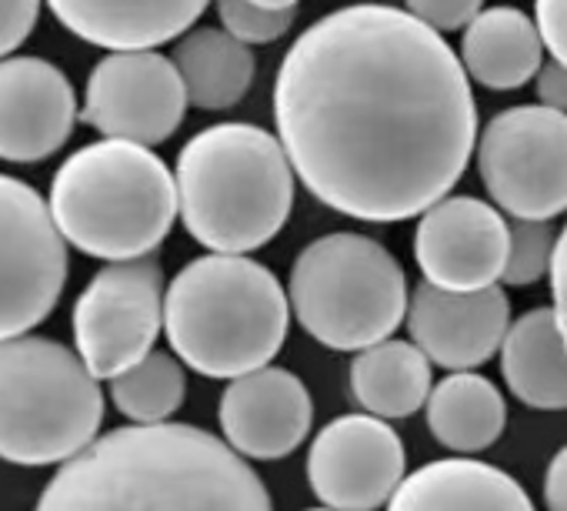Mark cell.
Returning a JSON list of instances; mask_svg holds the SVG:
<instances>
[{"instance_id": "18", "label": "cell", "mask_w": 567, "mask_h": 511, "mask_svg": "<svg viewBox=\"0 0 567 511\" xmlns=\"http://www.w3.org/2000/svg\"><path fill=\"white\" fill-rule=\"evenodd\" d=\"M388 511H534V504L507 471L474 458H444L408 474Z\"/></svg>"}, {"instance_id": "30", "label": "cell", "mask_w": 567, "mask_h": 511, "mask_svg": "<svg viewBox=\"0 0 567 511\" xmlns=\"http://www.w3.org/2000/svg\"><path fill=\"white\" fill-rule=\"evenodd\" d=\"M537 98L544 108H554L560 114H567V64L550 61L540 64L537 71Z\"/></svg>"}, {"instance_id": "21", "label": "cell", "mask_w": 567, "mask_h": 511, "mask_svg": "<svg viewBox=\"0 0 567 511\" xmlns=\"http://www.w3.org/2000/svg\"><path fill=\"white\" fill-rule=\"evenodd\" d=\"M431 358L411 341H378L351 361V395L378 418H411L431 398Z\"/></svg>"}, {"instance_id": "6", "label": "cell", "mask_w": 567, "mask_h": 511, "mask_svg": "<svg viewBox=\"0 0 567 511\" xmlns=\"http://www.w3.org/2000/svg\"><path fill=\"white\" fill-rule=\"evenodd\" d=\"M104 421V395L78 351L54 338H0V458L64 464Z\"/></svg>"}, {"instance_id": "13", "label": "cell", "mask_w": 567, "mask_h": 511, "mask_svg": "<svg viewBox=\"0 0 567 511\" xmlns=\"http://www.w3.org/2000/svg\"><path fill=\"white\" fill-rule=\"evenodd\" d=\"M511 224L481 197H441L421 214L414 258L424 282L447 292H477L504 278Z\"/></svg>"}, {"instance_id": "5", "label": "cell", "mask_w": 567, "mask_h": 511, "mask_svg": "<svg viewBox=\"0 0 567 511\" xmlns=\"http://www.w3.org/2000/svg\"><path fill=\"white\" fill-rule=\"evenodd\" d=\"M48 201L64 241L104 262L154 254L181 214L177 177L164 157L121 137L74 151L54 174Z\"/></svg>"}, {"instance_id": "4", "label": "cell", "mask_w": 567, "mask_h": 511, "mask_svg": "<svg viewBox=\"0 0 567 511\" xmlns=\"http://www.w3.org/2000/svg\"><path fill=\"white\" fill-rule=\"evenodd\" d=\"M291 325L277 275L247 254H204L167 285L164 335L204 378H240L270 365Z\"/></svg>"}, {"instance_id": "10", "label": "cell", "mask_w": 567, "mask_h": 511, "mask_svg": "<svg viewBox=\"0 0 567 511\" xmlns=\"http://www.w3.org/2000/svg\"><path fill=\"white\" fill-rule=\"evenodd\" d=\"M164 272L154 254L111 262L74 305V351L97 381H111L154 351L164 331Z\"/></svg>"}, {"instance_id": "15", "label": "cell", "mask_w": 567, "mask_h": 511, "mask_svg": "<svg viewBox=\"0 0 567 511\" xmlns=\"http://www.w3.org/2000/svg\"><path fill=\"white\" fill-rule=\"evenodd\" d=\"M408 328L414 345L434 365L447 371H471L501 351L511 328V305L497 285L447 292L424 282L411 295Z\"/></svg>"}, {"instance_id": "29", "label": "cell", "mask_w": 567, "mask_h": 511, "mask_svg": "<svg viewBox=\"0 0 567 511\" xmlns=\"http://www.w3.org/2000/svg\"><path fill=\"white\" fill-rule=\"evenodd\" d=\"M537 31L554 61L567 64V0H537Z\"/></svg>"}, {"instance_id": "35", "label": "cell", "mask_w": 567, "mask_h": 511, "mask_svg": "<svg viewBox=\"0 0 567 511\" xmlns=\"http://www.w3.org/2000/svg\"><path fill=\"white\" fill-rule=\"evenodd\" d=\"M311 511H338V508H328V504H324V508H311Z\"/></svg>"}, {"instance_id": "23", "label": "cell", "mask_w": 567, "mask_h": 511, "mask_svg": "<svg viewBox=\"0 0 567 511\" xmlns=\"http://www.w3.org/2000/svg\"><path fill=\"white\" fill-rule=\"evenodd\" d=\"M424 411L431 435L457 454L491 448L507 421L501 391L474 371H454L444 381H437L431 388Z\"/></svg>"}, {"instance_id": "7", "label": "cell", "mask_w": 567, "mask_h": 511, "mask_svg": "<svg viewBox=\"0 0 567 511\" xmlns=\"http://www.w3.org/2000/svg\"><path fill=\"white\" fill-rule=\"evenodd\" d=\"M408 295L404 268L368 234H324L291 265V311L315 341L334 351L388 341L408 318Z\"/></svg>"}, {"instance_id": "14", "label": "cell", "mask_w": 567, "mask_h": 511, "mask_svg": "<svg viewBox=\"0 0 567 511\" xmlns=\"http://www.w3.org/2000/svg\"><path fill=\"white\" fill-rule=\"evenodd\" d=\"M68 74L44 58L0 61V161L38 164L58 154L78 124Z\"/></svg>"}, {"instance_id": "16", "label": "cell", "mask_w": 567, "mask_h": 511, "mask_svg": "<svg viewBox=\"0 0 567 511\" xmlns=\"http://www.w3.org/2000/svg\"><path fill=\"white\" fill-rule=\"evenodd\" d=\"M217 415L230 448L254 461H277L288 458L308 438L315 405L298 375L264 365L230 378Z\"/></svg>"}, {"instance_id": "33", "label": "cell", "mask_w": 567, "mask_h": 511, "mask_svg": "<svg viewBox=\"0 0 567 511\" xmlns=\"http://www.w3.org/2000/svg\"><path fill=\"white\" fill-rule=\"evenodd\" d=\"M260 8H270V11H295L301 0H254Z\"/></svg>"}, {"instance_id": "22", "label": "cell", "mask_w": 567, "mask_h": 511, "mask_svg": "<svg viewBox=\"0 0 567 511\" xmlns=\"http://www.w3.org/2000/svg\"><path fill=\"white\" fill-rule=\"evenodd\" d=\"M174 64L184 78L187 101L200 111H227L240 104L257 71L250 44L217 28L187 31L174 48Z\"/></svg>"}, {"instance_id": "31", "label": "cell", "mask_w": 567, "mask_h": 511, "mask_svg": "<svg viewBox=\"0 0 567 511\" xmlns=\"http://www.w3.org/2000/svg\"><path fill=\"white\" fill-rule=\"evenodd\" d=\"M544 504H547V511H567V444L547 464V474H544Z\"/></svg>"}, {"instance_id": "12", "label": "cell", "mask_w": 567, "mask_h": 511, "mask_svg": "<svg viewBox=\"0 0 567 511\" xmlns=\"http://www.w3.org/2000/svg\"><path fill=\"white\" fill-rule=\"evenodd\" d=\"M401 435L378 415L334 418L311 444L308 481L321 504L338 511H378L404 481Z\"/></svg>"}, {"instance_id": "27", "label": "cell", "mask_w": 567, "mask_h": 511, "mask_svg": "<svg viewBox=\"0 0 567 511\" xmlns=\"http://www.w3.org/2000/svg\"><path fill=\"white\" fill-rule=\"evenodd\" d=\"M484 8V0H408V11L441 34L467 28Z\"/></svg>"}, {"instance_id": "19", "label": "cell", "mask_w": 567, "mask_h": 511, "mask_svg": "<svg viewBox=\"0 0 567 511\" xmlns=\"http://www.w3.org/2000/svg\"><path fill=\"white\" fill-rule=\"evenodd\" d=\"M501 375L517 401L540 411L567 408V345L554 308H534L507 328Z\"/></svg>"}, {"instance_id": "11", "label": "cell", "mask_w": 567, "mask_h": 511, "mask_svg": "<svg viewBox=\"0 0 567 511\" xmlns=\"http://www.w3.org/2000/svg\"><path fill=\"white\" fill-rule=\"evenodd\" d=\"M187 88L174 58L151 51H111L87 78L81 117L104 137L134 144L167 141L187 111Z\"/></svg>"}, {"instance_id": "3", "label": "cell", "mask_w": 567, "mask_h": 511, "mask_svg": "<svg viewBox=\"0 0 567 511\" xmlns=\"http://www.w3.org/2000/svg\"><path fill=\"white\" fill-rule=\"evenodd\" d=\"M174 177L181 221L207 251H257L291 217L295 164L280 137L257 124L204 127L181 147Z\"/></svg>"}, {"instance_id": "32", "label": "cell", "mask_w": 567, "mask_h": 511, "mask_svg": "<svg viewBox=\"0 0 567 511\" xmlns=\"http://www.w3.org/2000/svg\"><path fill=\"white\" fill-rule=\"evenodd\" d=\"M550 295H554V311L557 318H567V224L557 237L554 262H550Z\"/></svg>"}, {"instance_id": "34", "label": "cell", "mask_w": 567, "mask_h": 511, "mask_svg": "<svg viewBox=\"0 0 567 511\" xmlns=\"http://www.w3.org/2000/svg\"><path fill=\"white\" fill-rule=\"evenodd\" d=\"M560 331H564V345H567V318H560Z\"/></svg>"}, {"instance_id": "20", "label": "cell", "mask_w": 567, "mask_h": 511, "mask_svg": "<svg viewBox=\"0 0 567 511\" xmlns=\"http://www.w3.org/2000/svg\"><path fill=\"white\" fill-rule=\"evenodd\" d=\"M544 54V38L537 21L517 8L481 11L461 41V61L467 78L487 91H517L537 78Z\"/></svg>"}, {"instance_id": "28", "label": "cell", "mask_w": 567, "mask_h": 511, "mask_svg": "<svg viewBox=\"0 0 567 511\" xmlns=\"http://www.w3.org/2000/svg\"><path fill=\"white\" fill-rule=\"evenodd\" d=\"M41 0H0V61L11 58L34 31Z\"/></svg>"}, {"instance_id": "1", "label": "cell", "mask_w": 567, "mask_h": 511, "mask_svg": "<svg viewBox=\"0 0 567 511\" xmlns=\"http://www.w3.org/2000/svg\"><path fill=\"white\" fill-rule=\"evenodd\" d=\"M274 124L324 207L378 224L447 197L477 147L464 61L441 31L391 4L331 11L291 44Z\"/></svg>"}, {"instance_id": "9", "label": "cell", "mask_w": 567, "mask_h": 511, "mask_svg": "<svg viewBox=\"0 0 567 511\" xmlns=\"http://www.w3.org/2000/svg\"><path fill=\"white\" fill-rule=\"evenodd\" d=\"M68 241L31 184L0 174V338L34 331L61 302Z\"/></svg>"}, {"instance_id": "8", "label": "cell", "mask_w": 567, "mask_h": 511, "mask_svg": "<svg viewBox=\"0 0 567 511\" xmlns=\"http://www.w3.org/2000/svg\"><path fill=\"white\" fill-rule=\"evenodd\" d=\"M477 171L501 211L550 221L567 211V114L517 104L494 114L477 141Z\"/></svg>"}, {"instance_id": "24", "label": "cell", "mask_w": 567, "mask_h": 511, "mask_svg": "<svg viewBox=\"0 0 567 511\" xmlns=\"http://www.w3.org/2000/svg\"><path fill=\"white\" fill-rule=\"evenodd\" d=\"M187 378L174 355L151 351L117 378H111V398L134 425H161L184 405Z\"/></svg>"}, {"instance_id": "17", "label": "cell", "mask_w": 567, "mask_h": 511, "mask_svg": "<svg viewBox=\"0 0 567 511\" xmlns=\"http://www.w3.org/2000/svg\"><path fill=\"white\" fill-rule=\"evenodd\" d=\"M210 0H48L51 14L104 51H151L184 38Z\"/></svg>"}, {"instance_id": "2", "label": "cell", "mask_w": 567, "mask_h": 511, "mask_svg": "<svg viewBox=\"0 0 567 511\" xmlns=\"http://www.w3.org/2000/svg\"><path fill=\"white\" fill-rule=\"evenodd\" d=\"M34 511H274L240 451L194 425H127L48 481Z\"/></svg>"}, {"instance_id": "25", "label": "cell", "mask_w": 567, "mask_h": 511, "mask_svg": "<svg viewBox=\"0 0 567 511\" xmlns=\"http://www.w3.org/2000/svg\"><path fill=\"white\" fill-rule=\"evenodd\" d=\"M554 247L557 234L547 221H514L511 224V251H507V265H504V285L524 288L550 275L554 262Z\"/></svg>"}, {"instance_id": "26", "label": "cell", "mask_w": 567, "mask_h": 511, "mask_svg": "<svg viewBox=\"0 0 567 511\" xmlns=\"http://www.w3.org/2000/svg\"><path fill=\"white\" fill-rule=\"evenodd\" d=\"M217 18L244 44H270L295 24V11H270L254 0H217Z\"/></svg>"}]
</instances>
